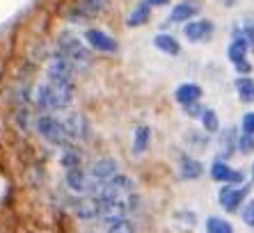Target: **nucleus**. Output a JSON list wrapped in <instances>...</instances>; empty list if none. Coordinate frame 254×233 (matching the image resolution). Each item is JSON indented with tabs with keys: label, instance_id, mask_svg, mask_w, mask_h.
Here are the masks:
<instances>
[{
	"label": "nucleus",
	"instance_id": "f257e3e1",
	"mask_svg": "<svg viewBox=\"0 0 254 233\" xmlns=\"http://www.w3.org/2000/svg\"><path fill=\"white\" fill-rule=\"evenodd\" d=\"M76 101V82L71 80H42L32 87V108L35 112L62 115L71 110Z\"/></svg>",
	"mask_w": 254,
	"mask_h": 233
},
{
	"label": "nucleus",
	"instance_id": "f03ea898",
	"mask_svg": "<svg viewBox=\"0 0 254 233\" xmlns=\"http://www.w3.org/2000/svg\"><path fill=\"white\" fill-rule=\"evenodd\" d=\"M55 51H60L64 58H69L73 64H76L78 73H83L85 69L94 64V53L89 51L85 46V41L76 35V32H71V30H62L55 39Z\"/></svg>",
	"mask_w": 254,
	"mask_h": 233
},
{
	"label": "nucleus",
	"instance_id": "7ed1b4c3",
	"mask_svg": "<svg viewBox=\"0 0 254 233\" xmlns=\"http://www.w3.org/2000/svg\"><path fill=\"white\" fill-rule=\"evenodd\" d=\"M32 133L39 135V140L46 142L48 146H55V149H62V146L71 144V137L66 135L64 123H62V119H60L58 115L37 112L35 126H32Z\"/></svg>",
	"mask_w": 254,
	"mask_h": 233
},
{
	"label": "nucleus",
	"instance_id": "20e7f679",
	"mask_svg": "<svg viewBox=\"0 0 254 233\" xmlns=\"http://www.w3.org/2000/svg\"><path fill=\"white\" fill-rule=\"evenodd\" d=\"M110 0H73L62 14L69 25H89L92 21L108 12Z\"/></svg>",
	"mask_w": 254,
	"mask_h": 233
},
{
	"label": "nucleus",
	"instance_id": "39448f33",
	"mask_svg": "<svg viewBox=\"0 0 254 233\" xmlns=\"http://www.w3.org/2000/svg\"><path fill=\"white\" fill-rule=\"evenodd\" d=\"M250 46L245 37L241 32V25L231 30V39H229V46H227V59H229V64L234 66L238 76H250L252 73V62H250Z\"/></svg>",
	"mask_w": 254,
	"mask_h": 233
},
{
	"label": "nucleus",
	"instance_id": "423d86ee",
	"mask_svg": "<svg viewBox=\"0 0 254 233\" xmlns=\"http://www.w3.org/2000/svg\"><path fill=\"white\" fill-rule=\"evenodd\" d=\"M62 123L66 128V135L71 137L73 144H87L92 137H94V128H92V121L85 112H78V110H66L62 112Z\"/></svg>",
	"mask_w": 254,
	"mask_h": 233
},
{
	"label": "nucleus",
	"instance_id": "0eeeda50",
	"mask_svg": "<svg viewBox=\"0 0 254 233\" xmlns=\"http://www.w3.org/2000/svg\"><path fill=\"white\" fill-rule=\"evenodd\" d=\"M250 192H252V183H241V185H229V183H225V185H220V190H218V204L225 213L234 215V213H238L241 206L248 201Z\"/></svg>",
	"mask_w": 254,
	"mask_h": 233
},
{
	"label": "nucleus",
	"instance_id": "6e6552de",
	"mask_svg": "<svg viewBox=\"0 0 254 233\" xmlns=\"http://www.w3.org/2000/svg\"><path fill=\"white\" fill-rule=\"evenodd\" d=\"M80 39L85 41V46L92 53H101V55H117L119 53L117 37H113L103 28H85Z\"/></svg>",
	"mask_w": 254,
	"mask_h": 233
},
{
	"label": "nucleus",
	"instance_id": "1a4fd4ad",
	"mask_svg": "<svg viewBox=\"0 0 254 233\" xmlns=\"http://www.w3.org/2000/svg\"><path fill=\"white\" fill-rule=\"evenodd\" d=\"M208 176H211V181L220 183V185H225V183H229V185H241V183H245V172L231 167L229 160H222V158H218V156L213 158V163L208 165Z\"/></svg>",
	"mask_w": 254,
	"mask_h": 233
},
{
	"label": "nucleus",
	"instance_id": "9d476101",
	"mask_svg": "<svg viewBox=\"0 0 254 233\" xmlns=\"http://www.w3.org/2000/svg\"><path fill=\"white\" fill-rule=\"evenodd\" d=\"M64 187L73 197H87V194H94L99 185L87 176L85 167H78V169H66L64 172Z\"/></svg>",
	"mask_w": 254,
	"mask_h": 233
},
{
	"label": "nucleus",
	"instance_id": "9b49d317",
	"mask_svg": "<svg viewBox=\"0 0 254 233\" xmlns=\"http://www.w3.org/2000/svg\"><path fill=\"white\" fill-rule=\"evenodd\" d=\"M85 172H87V176L96 183V185H101V183H106L108 178H113L115 174H119L122 169H119L117 158L101 156V158H96V160H92L89 167H85Z\"/></svg>",
	"mask_w": 254,
	"mask_h": 233
},
{
	"label": "nucleus",
	"instance_id": "f8f14e48",
	"mask_svg": "<svg viewBox=\"0 0 254 233\" xmlns=\"http://www.w3.org/2000/svg\"><path fill=\"white\" fill-rule=\"evenodd\" d=\"M184 37L190 44H206L215 35V23L211 18H192L188 23H184Z\"/></svg>",
	"mask_w": 254,
	"mask_h": 233
},
{
	"label": "nucleus",
	"instance_id": "ddd939ff",
	"mask_svg": "<svg viewBox=\"0 0 254 233\" xmlns=\"http://www.w3.org/2000/svg\"><path fill=\"white\" fill-rule=\"evenodd\" d=\"M201 12V0H179L177 5L170 9V16L163 25H160V32H165V28L170 23H188L192 18H197Z\"/></svg>",
	"mask_w": 254,
	"mask_h": 233
},
{
	"label": "nucleus",
	"instance_id": "4468645a",
	"mask_svg": "<svg viewBox=\"0 0 254 233\" xmlns=\"http://www.w3.org/2000/svg\"><path fill=\"white\" fill-rule=\"evenodd\" d=\"M177 172H179V178H181V181H199L201 176L206 174L204 163L186 151H181L177 158Z\"/></svg>",
	"mask_w": 254,
	"mask_h": 233
},
{
	"label": "nucleus",
	"instance_id": "2eb2a0df",
	"mask_svg": "<svg viewBox=\"0 0 254 233\" xmlns=\"http://www.w3.org/2000/svg\"><path fill=\"white\" fill-rule=\"evenodd\" d=\"M58 163L60 167L64 169H78V167H85V149L80 144H66L60 149V156H58Z\"/></svg>",
	"mask_w": 254,
	"mask_h": 233
},
{
	"label": "nucleus",
	"instance_id": "dca6fc26",
	"mask_svg": "<svg viewBox=\"0 0 254 233\" xmlns=\"http://www.w3.org/2000/svg\"><path fill=\"white\" fill-rule=\"evenodd\" d=\"M174 103L179 105V108H184V105H190V103H201V96H204V89H201V85H197V82H181V85H177V89H174Z\"/></svg>",
	"mask_w": 254,
	"mask_h": 233
},
{
	"label": "nucleus",
	"instance_id": "f3484780",
	"mask_svg": "<svg viewBox=\"0 0 254 233\" xmlns=\"http://www.w3.org/2000/svg\"><path fill=\"white\" fill-rule=\"evenodd\" d=\"M236 140H238V128H236V126H229V128L218 130V149H220L218 158H222V160H229V158L238 156Z\"/></svg>",
	"mask_w": 254,
	"mask_h": 233
},
{
	"label": "nucleus",
	"instance_id": "a211bd4d",
	"mask_svg": "<svg viewBox=\"0 0 254 233\" xmlns=\"http://www.w3.org/2000/svg\"><path fill=\"white\" fill-rule=\"evenodd\" d=\"M151 140H154V130H151V126H147V123L137 126V128L133 130V142H130V151H133V156H144V153L149 151V146H151Z\"/></svg>",
	"mask_w": 254,
	"mask_h": 233
},
{
	"label": "nucleus",
	"instance_id": "6ab92c4d",
	"mask_svg": "<svg viewBox=\"0 0 254 233\" xmlns=\"http://www.w3.org/2000/svg\"><path fill=\"white\" fill-rule=\"evenodd\" d=\"M151 14H154V9H151L144 0H140V2L126 14L124 23H126V28H144V25L151 21Z\"/></svg>",
	"mask_w": 254,
	"mask_h": 233
},
{
	"label": "nucleus",
	"instance_id": "aec40b11",
	"mask_svg": "<svg viewBox=\"0 0 254 233\" xmlns=\"http://www.w3.org/2000/svg\"><path fill=\"white\" fill-rule=\"evenodd\" d=\"M154 48L158 53H163V55H167V58H179L181 55V44L170 32H158L154 37Z\"/></svg>",
	"mask_w": 254,
	"mask_h": 233
},
{
	"label": "nucleus",
	"instance_id": "412c9836",
	"mask_svg": "<svg viewBox=\"0 0 254 233\" xmlns=\"http://www.w3.org/2000/svg\"><path fill=\"white\" fill-rule=\"evenodd\" d=\"M35 108H12V121L16 123V128L23 135L32 133V126H35Z\"/></svg>",
	"mask_w": 254,
	"mask_h": 233
},
{
	"label": "nucleus",
	"instance_id": "4be33fe9",
	"mask_svg": "<svg viewBox=\"0 0 254 233\" xmlns=\"http://www.w3.org/2000/svg\"><path fill=\"white\" fill-rule=\"evenodd\" d=\"M234 89H236V96L241 103H245V105L254 103V78L252 76H236Z\"/></svg>",
	"mask_w": 254,
	"mask_h": 233
},
{
	"label": "nucleus",
	"instance_id": "5701e85b",
	"mask_svg": "<svg viewBox=\"0 0 254 233\" xmlns=\"http://www.w3.org/2000/svg\"><path fill=\"white\" fill-rule=\"evenodd\" d=\"M199 121V128L204 130L206 135H218V130H220V116H218V112L213 110V108H204V112H201V116L197 119Z\"/></svg>",
	"mask_w": 254,
	"mask_h": 233
},
{
	"label": "nucleus",
	"instance_id": "b1692460",
	"mask_svg": "<svg viewBox=\"0 0 254 233\" xmlns=\"http://www.w3.org/2000/svg\"><path fill=\"white\" fill-rule=\"evenodd\" d=\"M174 224L181 229H186V231H192V229L197 227V213L190 208H179L174 210Z\"/></svg>",
	"mask_w": 254,
	"mask_h": 233
},
{
	"label": "nucleus",
	"instance_id": "393cba45",
	"mask_svg": "<svg viewBox=\"0 0 254 233\" xmlns=\"http://www.w3.org/2000/svg\"><path fill=\"white\" fill-rule=\"evenodd\" d=\"M204 229H206V233H234L231 222L225 220V217H220V215L206 217V222H204Z\"/></svg>",
	"mask_w": 254,
	"mask_h": 233
},
{
	"label": "nucleus",
	"instance_id": "a878e982",
	"mask_svg": "<svg viewBox=\"0 0 254 233\" xmlns=\"http://www.w3.org/2000/svg\"><path fill=\"white\" fill-rule=\"evenodd\" d=\"M236 151L241 153V156H250V153H254V135H250V133H241V130H238Z\"/></svg>",
	"mask_w": 254,
	"mask_h": 233
},
{
	"label": "nucleus",
	"instance_id": "bb28decb",
	"mask_svg": "<svg viewBox=\"0 0 254 233\" xmlns=\"http://www.w3.org/2000/svg\"><path fill=\"white\" fill-rule=\"evenodd\" d=\"M186 140L190 142L192 146H197V149H206L208 144H211V135H206L204 130H188L186 133Z\"/></svg>",
	"mask_w": 254,
	"mask_h": 233
},
{
	"label": "nucleus",
	"instance_id": "cd10ccee",
	"mask_svg": "<svg viewBox=\"0 0 254 233\" xmlns=\"http://www.w3.org/2000/svg\"><path fill=\"white\" fill-rule=\"evenodd\" d=\"M241 220L245 227L254 229V197L248 199V201L241 206Z\"/></svg>",
	"mask_w": 254,
	"mask_h": 233
},
{
	"label": "nucleus",
	"instance_id": "c85d7f7f",
	"mask_svg": "<svg viewBox=\"0 0 254 233\" xmlns=\"http://www.w3.org/2000/svg\"><path fill=\"white\" fill-rule=\"evenodd\" d=\"M241 133H250L254 135V110H248L245 115H241V123H238Z\"/></svg>",
	"mask_w": 254,
	"mask_h": 233
},
{
	"label": "nucleus",
	"instance_id": "c756f323",
	"mask_svg": "<svg viewBox=\"0 0 254 233\" xmlns=\"http://www.w3.org/2000/svg\"><path fill=\"white\" fill-rule=\"evenodd\" d=\"M181 110H184V115L188 116V119H199L201 116V112H204V105L201 103H190V105H184V108H181Z\"/></svg>",
	"mask_w": 254,
	"mask_h": 233
},
{
	"label": "nucleus",
	"instance_id": "7c9ffc66",
	"mask_svg": "<svg viewBox=\"0 0 254 233\" xmlns=\"http://www.w3.org/2000/svg\"><path fill=\"white\" fill-rule=\"evenodd\" d=\"M241 32H243V37H245V41H248L250 51H254V23H245L241 28Z\"/></svg>",
	"mask_w": 254,
	"mask_h": 233
},
{
	"label": "nucleus",
	"instance_id": "2f4dec72",
	"mask_svg": "<svg viewBox=\"0 0 254 233\" xmlns=\"http://www.w3.org/2000/svg\"><path fill=\"white\" fill-rule=\"evenodd\" d=\"M144 2H147L151 9H154V7H167L170 5V0H144Z\"/></svg>",
	"mask_w": 254,
	"mask_h": 233
},
{
	"label": "nucleus",
	"instance_id": "473e14b6",
	"mask_svg": "<svg viewBox=\"0 0 254 233\" xmlns=\"http://www.w3.org/2000/svg\"><path fill=\"white\" fill-rule=\"evenodd\" d=\"M236 2H238V0H222V5H225L227 9H231V7H236Z\"/></svg>",
	"mask_w": 254,
	"mask_h": 233
},
{
	"label": "nucleus",
	"instance_id": "72a5a7b5",
	"mask_svg": "<svg viewBox=\"0 0 254 233\" xmlns=\"http://www.w3.org/2000/svg\"><path fill=\"white\" fill-rule=\"evenodd\" d=\"M250 174H252V185H254V160H252V169H250Z\"/></svg>",
	"mask_w": 254,
	"mask_h": 233
}]
</instances>
